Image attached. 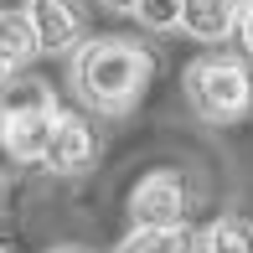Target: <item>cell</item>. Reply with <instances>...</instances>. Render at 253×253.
Masks as SVG:
<instances>
[{"instance_id": "8", "label": "cell", "mask_w": 253, "mask_h": 253, "mask_svg": "<svg viewBox=\"0 0 253 253\" xmlns=\"http://www.w3.org/2000/svg\"><path fill=\"white\" fill-rule=\"evenodd\" d=\"M114 253H202V243L191 238L186 222H176V227H129V238Z\"/></svg>"}, {"instance_id": "15", "label": "cell", "mask_w": 253, "mask_h": 253, "mask_svg": "<svg viewBox=\"0 0 253 253\" xmlns=\"http://www.w3.org/2000/svg\"><path fill=\"white\" fill-rule=\"evenodd\" d=\"M52 253H88V248H73V243H67V248H52Z\"/></svg>"}, {"instance_id": "1", "label": "cell", "mask_w": 253, "mask_h": 253, "mask_svg": "<svg viewBox=\"0 0 253 253\" xmlns=\"http://www.w3.org/2000/svg\"><path fill=\"white\" fill-rule=\"evenodd\" d=\"M155 78V57L140 47V42H124V37H98L83 42L73 57V83L83 103H93L103 114H124L145 98Z\"/></svg>"}, {"instance_id": "2", "label": "cell", "mask_w": 253, "mask_h": 253, "mask_svg": "<svg viewBox=\"0 0 253 253\" xmlns=\"http://www.w3.org/2000/svg\"><path fill=\"white\" fill-rule=\"evenodd\" d=\"M186 103L202 114L207 124H233L253 109V78L238 57L207 52L186 67Z\"/></svg>"}, {"instance_id": "9", "label": "cell", "mask_w": 253, "mask_h": 253, "mask_svg": "<svg viewBox=\"0 0 253 253\" xmlns=\"http://www.w3.org/2000/svg\"><path fill=\"white\" fill-rule=\"evenodd\" d=\"M37 52H42V42H37L31 16L26 10H0V57H5V67L16 73V67H26Z\"/></svg>"}, {"instance_id": "3", "label": "cell", "mask_w": 253, "mask_h": 253, "mask_svg": "<svg viewBox=\"0 0 253 253\" xmlns=\"http://www.w3.org/2000/svg\"><path fill=\"white\" fill-rule=\"evenodd\" d=\"M52 129H57V103L47 98L42 83L21 103H10V109L0 114V145H5V155L16 160V166H42V155H47V145H52Z\"/></svg>"}, {"instance_id": "17", "label": "cell", "mask_w": 253, "mask_h": 253, "mask_svg": "<svg viewBox=\"0 0 253 253\" xmlns=\"http://www.w3.org/2000/svg\"><path fill=\"white\" fill-rule=\"evenodd\" d=\"M0 253H5V248H0Z\"/></svg>"}, {"instance_id": "13", "label": "cell", "mask_w": 253, "mask_h": 253, "mask_svg": "<svg viewBox=\"0 0 253 253\" xmlns=\"http://www.w3.org/2000/svg\"><path fill=\"white\" fill-rule=\"evenodd\" d=\"M98 5H103V10H134L140 0H98Z\"/></svg>"}, {"instance_id": "14", "label": "cell", "mask_w": 253, "mask_h": 253, "mask_svg": "<svg viewBox=\"0 0 253 253\" xmlns=\"http://www.w3.org/2000/svg\"><path fill=\"white\" fill-rule=\"evenodd\" d=\"M5 78H10V67H5V57H0V88H5Z\"/></svg>"}, {"instance_id": "7", "label": "cell", "mask_w": 253, "mask_h": 253, "mask_svg": "<svg viewBox=\"0 0 253 253\" xmlns=\"http://www.w3.org/2000/svg\"><path fill=\"white\" fill-rule=\"evenodd\" d=\"M238 5L243 0H181V31L197 42H222L238 31Z\"/></svg>"}, {"instance_id": "16", "label": "cell", "mask_w": 253, "mask_h": 253, "mask_svg": "<svg viewBox=\"0 0 253 253\" xmlns=\"http://www.w3.org/2000/svg\"><path fill=\"white\" fill-rule=\"evenodd\" d=\"M0 207H5V176H0Z\"/></svg>"}, {"instance_id": "12", "label": "cell", "mask_w": 253, "mask_h": 253, "mask_svg": "<svg viewBox=\"0 0 253 253\" xmlns=\"http://www.w3.org/2000/svg\"><path fill=\"white\" fill-rule=\"evenodd\" d=\"M238 42H243V52L253 57V0L238 5Z\"/></svg>"}, {"instance_id": "10", "label": "cell", "mask_w": 253, "mask_h": 253, "mask_svg": "<svg viewBox=\"0 0 253 253\" xmlns=\"http://www.w3.org/2000/svg\"><path fill=\"white\" fill-rule=\"evenodd\" d=\"M202 253H253V222L248 217H217L202 233Z\"/></svg>"}, {"instance_id": "6", "label": "cell", "mask_w": 253, "mask_h": 253, "mask_svg": "<svg viewBox=\"0 0 253 253\" xmlns=\"http://www.w3.org/2000/svg\"><path fill=\"white\" fill-rule=\"evenodd\" d=\"M98 155V134L88 119H78V114L57 109V129H52V145L47 155H42V166L57 170V176H78V170H88Z\"/></svg>"}, {"instance_id": "4", "label": "cell", "mask_w": 253, "mask_h": 253, "mask_svg": "<svg viewBox=\"0 0 253 253\" xmlns=\"http://www.w3.org/2000/svg\"><path fill=\"white\" fill-rule=\"evenodd\" d=\"M191 212V181L181 170H150L129 191V217L134 227H176Z\"/></svg>"}, {"instance_id": "5", "label": "cell", "mask_w": 253, "mask_h": 253, "mask_svg": "<svg viewBox=\"0 0 253 253\" xmlns=\"http://www.w3.org/2000/svg\"><path fill=\"white\" fill-rule=\"evenodd\" d=\"M26 16L31 26H37V42L42 52H78V42H83L88 31V10L83 0H26Z\"/></svg>"}, {"instance_id": "11", "label": "cell", "mask_w": 253, "mask_h": 253, "mask_svg": "<svg viewBox=\"0 0 253 253\" xmlns=\"http://www.w3.org/2000/svg\"><path fill=\"white\" fill-rule=\"evenodd\" d=\"M134 16H140L150 31H176L181 26V0H140Z\"/></svg>"}]
</instances>
